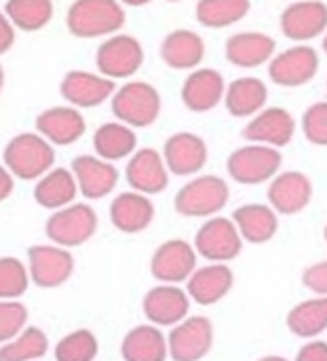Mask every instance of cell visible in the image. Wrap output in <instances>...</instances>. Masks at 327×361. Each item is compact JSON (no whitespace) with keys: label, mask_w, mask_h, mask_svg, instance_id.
Returning a JSON list of instances; mask_svg holds the SVG:
<instances>
[{"label":"cell","mask_w":327,"mask_h":361,"mask_svg":"<svg viewBox=\"0 0 327 361\" xmlns=\"http://www.w3.org/2000/svg\"><path fill=\"white\" fill-rule=\"evenodd\" d=\"M99 218L89 203H72L63 209L51 212L44 222V235L53 245L74 250L85 245L97 233Z\"/></svg>","instance_id":"obj_4"},{"label":"cell","mask_w":327,"mask_h":361,"mask_svg":"<svg viewBox=\"0 0 327 361\" xmlns=\"http://www.w3.org/2000/svg\"><path fill=\"white\" fill-rule=\"evenodd\" d=\"M125 180L135 192L146 197L161 195L169 186V169L163 154L154 148H137L127 159Z\"/></svg>","instance_id":"obj_16"},{"label":"cell","mask_w":327,"mask_h":361,"mask_svg":"<svg viewBox=\"0 0 327 361\" xmlns=\"http://www.w3.org/2000/svg\"><path fill=\"white\" fill-rule=\"evenodd\" d=\"M40 361H42V360H40Z\"/></svg>","instance_id":"obj_50"},{"label":"cell","mask_w":327,"mask_h":361,"mask_svg":"<svg viewBox=\"0 0 327 361\" xmlns=\"http://www.w3.org/2000/svg\"><path fill=\"white\" fill-rule=\"evenodd\" d=\"M163 159L169 169V173L186 178L197 176L209 159L207 144L201 135L192 131H178L169 135L163 144Z\"/></svg>","instance_id":"obj_15"},{"label":"cell","mask_w":327,"mask_h":361,"mask_svg":"<svg viewBox=\"0 0 327 361\" xmlns=\"http://www.w3.org/2000/svg\"><path fill=\"white\" fill-rule=\"evenodd\" d=\"M230 188L220 176H197L186 182L173 199V207L184 218H211L226 207Z\"/></svg>","instance_id":"obj_5"},{"label":"cell","mask_w":327,"mask_h":361,"mask_svg":"<svg viewBox=\"0 0 327 361\" xmlns=\"http://www.w3.org/2000/svg\"><path fill=\"white\" fill-rule=\"evenodd\" d=\"M142 311L146 319L156 328H173L188 317L190 298L180 286L159 283L148 290L142 300Z\"/></svg>","instance_id":"obj_18"},{"label":"cell","mask_w":327,"mask_h":361,"mask_svg":"<svg viewBox=\"0 0 327 361\" xmlns=\"http://www.w3.org/2000/svg\"><path fill=\"white\" fill-rule=\"evenodd\" d=\"M2 89H4V68L0 66V93H2Z\"/></svg>","instance_id":"obj_46"},{"label":"cell","mask_w":327,"mask_h":361,"mask_svg":"<svg viewBox=\"0 0 327 361\" xmlns=\"http://www.w3.org/2000/svg\"><path fill=\"white\" fill-rule=\"evenodd\" d=\"M195 269L197 252L184 239H169L161 243L150 258V273L159 283H184L195 273Z\"/></svg>","instance_id":"obj_12"},{"label":"cell","mask_w":327,"mask_h":361,"mask_svg":"<svg viewBox=\"0 0 327 361\" xmlns=\"http://www.w3.org/2000/svg\"><path fill=\"white\" fill-rule=\"evenodd\" d=\"M116 91V82L99 72L70 70L59 82L61 97L74 108H97L108 102Z\"/></svg>","instance_id":"obj_13"},{"label":"cell","mask_w":327,"mask_h":361,"mask_svg":"<svg viewBox=\"0 0 327 361\" xmlns=\"http://www.w3.org/2000/svg\"><path fill=\"white\" fill-rule=\"evenodd\" d=\"M269 99V87L262 78L256 76H241L226 85L224 93V106L230 116L235 118H247L256 116L260 110H264Z\"/></svg>","instance_id":"obj_28"},{"label":"cell","mask_w":327,"mask_h":361,"mask_svg":"<svg viewBox=\"0 0 327 361\" xmlns=\"http://www.w3.org/2000/svg\"><path fill=\"white\" fill-rule=\"evenodd\" d=\"M288 328L300 338H317L327 330V296L296 305L288 313Z\"/></svg>","instance_id":"obj_32"},{"label":"cell","mask_w":327,"mask_h":361,"mask_svg":"<svg viewBox=\"0 0 327 361\" xmlns=\"http://www.w3.org/2000/svg\"><path fill=\"white\" fill-rule=\"evenodd\" d=\"M154 203L150 201V197L135 192V190H127V192H118L108 209L110 222L118 233L125 235H137L144 233L152 220H154Z\"/></svg>","instance_id":"obj_22"},{"label":"cell","mask_w":327,"mask_h":361,"mask_svg":"<svg viewBox=\"0 0 327 361\" xmlns=\"http://www.w3.org/2000/svg\"><path fill=\"white\" fill-rule=\"evenodd\" d=\"M169 2H180V0H169Z\"/></svg>","instance_id":"obj_49"},{"label":"cell","mask_w":327,"mask_h":361,"mask_svg":"<svg viewBox=\"0 0 327 361\" xmlns=\"http://www.w3.org/2000/svg\"><path fill=\"white\" fill-rule=\"evenodd\" d=\"M296 361H327V343H323V341H313V343L304 345L298 351Z\"/></svg>","instance_id":"obj_41"},{"label":"cell","mask_w":327,"mask_h":361,"mask_svg":"<svg viewBox=\"0 0 327 361\" xmlns=\"http://www.w3.org/2000/svg\"><path fill=\"white\" fill-rule=\"evenodd\" d=\"M266 195L277 214L294 216L309 207L313 199V182L302 171H283L271 180Z\"/></svg>","instance_id":"obj_21"},{"label":"cell","mask_w":327,"mask_h":361,"mask_svg":"<svg viewBox=\"0 0 327 361\" xmlns=\"http://www.w3.org/2000/svg\"><path fill=\"white\" fill-rule=\"evenodd\" d=\"M110 108L116 121L133 129H144L154 125L161 116L163 99L154 85L146 80H129L114 91Z\"/></svg>","instance_id":"obj_3"},{"label":"cell","mask_w":327,"mask_h":361,"mask_svg":"<svg viewBox=\"0 0 327 361\" xmlns=\"http://www.w3.org/2000/svg\"><path fill=\"white\" fill-rule=\"evenodd\" d=\"M123 6H144V4H150L152 0H118Z\"/></svg>","instance_id":"obj_44"},{"label":"cell","mask_w":327,"mask_h":361,"mask_svg":"<svg viewBox=\"0 0 327 361\" xmlns=\"http://www.w3.org/2000/svg\"><path fill=\"white\" fill-rule=\"evenodd\" d=\"M70 169L74 173L78 195H82L87 201H99L114 192L121 178L116 165L99 159L97 154H78Z\"/></svg>","instance_id":"obj_17"},{"label":"cell","mask_w":327,"mask_h":361,"mask_svg":"<svg viewBox=\"0 0 327 361\" xmlns=\"http://www.w3.org/2000/svg\"><path fill=\"white\" fill-rule=\"evenodd\" d=\"M13 190H15V178H13V173L6 169V165L0 163V203L6 201V199L13 195Z\"/></svg>","instance_id":"obj_43"},{"label":"cell","mask_w":327,"mask_h":361,"mask_svg":"<svg viewBox=\"0 0 327 361\" xmlns=\"http://www.w3.org/2000/svg\"><path fill=\"white\" fill-rule=\"evenodd\" d=\"M15 44V25L8 21L4 11H0V55Z\"/></svg>","instance_id":"obj_42"},{"label":"cell","mask_w":327,"mask_h":361,"mask_svg":"<svg viewBox=\"0 0 327 361\" xmlns=\"http://www.w3.org/2000/svg\"><path fill=\"white\" fill-rule=\"evenodd\" d=\"M121 355L125 361H167V336L152 324L135 326L125 334L121 343Z\"/></svg>","instance_id":"obj_30"},{"label":"cell","mask_w":327,"mask_h":361,"mask_svg":"<svg viewBox=\"0 0 327 361\" xmlns=\"http://www.w3.org/2000/svg\"><path fill=\"white\" fill-rule=\"evenodd\" d=\"M283 157L277 148L264 144H247L230 152L226 161L228 176L243 186H256L273 180L281 169Z\"/></svg>","instance_id":"obj_6"},{"label":"cell","mask_w":327,"mask_h":361,"mask_svg":"<svg viewBox=\"0 0 327 361\" xmlns=\"http://www.w3.org/2000/svg\"><path fill=\"white\" fill-rule=\"evenodd\" d=\"M235 283V273L228 264L222 262H209L201 269H195V273L186 281V294L192 302L201 307L218 305Z\"/></svg>","instance_id":"obj_23"},{"label":"cell","mask_w":327,"mask_h":361,"mask_svg":"<svg viewBox=\"0 0 327 361\" xmlns=\"http://www.w3.org/2000/svg\"><path fill=\"white\" fill-rule=\"evenodd\" d=\"M296 121L290 110L281 106H271L260 110L252 121L243 127V137L249 144H264L273 148H283L294 140Z\"/></svg>","instance_id":"obj_19"},{"label":"cell","mask_w":327,"mask_h":361,"mask_svg":"<svg viewBox=\"0 0 327 361\" xmlns=\"http://www.w3.org/2000/svg\"><path fill=\"white\" fill-rule=\"evenodd\" d=\"M258 361H288L285 357H281V355H269V357H262V360Z\"/></svg>","instance_id":"obj_45"},{"label":"cell","mask_w":327,"mask_h":361,"mask_svg":"<svg viewBox=\"0 0 327 361\" xmlns=\"http://www.w3.org/2000/svg\"><path fill=\"white\" fill-rule=\"evenodd\" d=\"M226 82L214 68H195L182 85V102L190 112H209L224 102Z\"/></svg>","instance_id":"obj_24"},{"label":"cell","mask_w":327,"mask_h":361,"mask_svg":"<svg viewBox=\"0 0 327 361\" xmlns=\"http://www.w3.org/2000/svg\"><path fill=\"white\" fill-rule=\"evenodd\" d=\"M252 8L249 0H199L195 15L203 27L222 30L241 21Z\"/></svg>","instance_id":"obj_33"},{"label":"cell","mask_w":327,"mask_h":361,"mask_svg":"<svg viewBox=\"0 0 327 361\" xmlns=\"http://www.w3.org/2000/svg\"><path fill=\"white\" fill-rule=\"evenodd\" d=\"M167 347L173 361H201L214 347L211 322L203 315H188L171 328Z\"/></svg>","instance_id":"obj_11"},{"label":"cell","mask_w":327,"mask_h":361,"mask_svg":"<svg viewBox=\"0 0 327 361\" xmlns=\"http://www.w3.org/2000/svg\"><path fill=\"white\" fill-rule=\"evenodd\" d=\"M302 283L311 292H315L319 296H327V260L326 262H317V264L309 267L302 273Z\"/></svg>","instance_id":"obj_40"},{"label":"cell","mask_w":327,"mask_h":361,"mask_svg":"<svg viewBox=\"0 0 327 361\" xmlns=\"http://www.w3.org/2000/svg\"><path fill=\"white\" fill-rule=\"evenodd\" d=\"M93 150L99 159L110 163L129 159L137 150L135 129L121 121L101 123L93 133Z\"/></svg>","instance_id":"obj_31"},{"label":"cell","mask_w":327,"mask_h":361,"mask_svg":"<svg viewBox=\"0 0 327 361\" xmlns=\"http://www.w3.org/2000/svg\"><path fill=\"white\" fill-rule=\"evenodd\" d=\"M319 72V53L317 49L298 42L269 61V76L275 85L296 89L309 85Z\"/></svg>","instance_id":"obj_9"},{"label":"cell","mask_w":327,"mask_h":361,"mask_svg":"<svg viewBox=\"0 0 327 361\" xmlns=\"http://www.w3.org/2000/svg\"><path fill=\"white\" fill-rule=\"evenodd\" d=\"M302 133L315 146H327V102H315L304 110Z\"/></svg>","instance_id":"obj_39"},{"label":"cell","mask_w":327,"mask_h":361,"mask_svg":"<svg viewBox=\"0 0 327 361\" xmlns=\"http://www.w3.org/2000/svg\"><path fill=\"white\" fill-rule=\"evenodd\" d=\"M277 42L264 32H237L224 44L226 59L237 68H258L273 59Z\"/></svg>","instance_id":"obj_25"},{"label":"cell","mask_w":327,"mask_h":361,"mask_svg":"<svg viewBox=\"0 0 327 361\" xmlns=\"http://www.w3.org/2000/svg\"><path fill=\"white\" fill-rule=\"evenodd\" d=\"M36 131L53 146H72L87 133V121L74 106H51L36 116Z\"/></svg>","instance_id":"obj_20"},{"label":"cell","mask_w":327,"mask_h":361,"mask_svg":"<svg viewBox=\"0 0 327 361\" xmlns=\"http://www.w3.org/2000/svg\"><path fill=\"white\" fill-rule=\"evenodd\" d=\"M142 63H144V47L131 34L116 32L104 38V42L95 51L97 72L110 80L131 78L142 68Z\"/></svg>","instance_id":"obj_8"},{"label":"cell","mask_w":327,"mask_h":361,"mask_svg":"<svg viewBox=\"0 0 327 361\" xmlns=\"http://www.w3.org/2000/svg\"><path fill=\"white\" fill-rule=\"evenodd\" d=\"M30 283V273L23 260L0 256V300H21Z\"/></svg>","instance_id":"obj_37"},{"label":"cell","mask_w":327,"mask_h":361,"mask_svg":"<svg viewBox=\"0 0 327 361\" xmlns=\"http://www.w3.org/2000/svg\"><path fill=\"white\" fill-rule=\"evenodd\" d=\"M25 267L30 273V281L40 290H55L70 281L74 275L76 262L72 250L53 245V243H38L32 245L25 254Z\"/></svg>","instance_id":"obj_7"},{"label":"cell","mask_w":327,"mask_h":361,"mask_svg":"<svg viewBox=\"0 0 327 361\" xmlns=\"http://www.w3.org/2000/svg\"><path fill=\"white\" fill-rule=\"evenodd\" d=\"M97 353H99V341L87 328L68 332L57 341L53 349L55 361H95Z\"/></svg>","instance_id":"obj_36"},{"label":"cell","mask_w":327,"mask_h":361,"mask_svg":"<svg viewBox=\"0 0 327 361\" xmlns=\"http://www.w3.org/2000/svg\"><path fill=\"white\" fill-rule=\"evenodd\" d=\"M233 222L241 239L254 245H262L271 241L279 228L277 212L271 205H262V203H247L237 207L233 214Z\"/></svg>","instance_id":"obj_29"},{"label":"cell","mask_w":327,"mask_h":361,"mask_svg":"<svg viewBox=\"0 0 327 361\" xmlns=\"http://www.w3.org/2000/svg\"><path fill=\"white\" fill-rule=\"evenodd\" d=\"M34 201L49 212L63 209L72 203H76L78 186L74 180V173L70 167H53L34 184Z\"/></svg>","instance_id":"obj_26"},{"label":"cell","mask_w":327,"mask_h":361,"mask_svg":"<svg viewBox=\"0 0 327 361\" xmlns=\"http://www.w3.org/2000/svg\"><path fill=\"white\" fill-rule=\"evenodd\" d=\"M2 163L15 180L36 182L55 167V146L49 144L38 131H23L6 142Z\"/></svg>","instance_id":"obj_1"},{"label":"cell","mask_w":327,"mask_h":361,"mask_svg":"<svg viewBox=\"0 0 327 361\" xmlns=\"http://www.w3.org/2000/svg\"><path fill=\"white\" fill-rule=\"evenodd\" d=\"M125 6L118 0H74L66 11V25L78 38H101L123 30Z\"/></svg>","instance_id":"obj_2"},{"label":"cell","mask_w":327,"mask_h":361,"mask_svg":"<svg viewBox=\"0 0 327 361\" xmlns=\"http://www.w3.org/2000/svg\"><path fill=\"white\" fill-rule=\"evenodd\" d=\"M323 237H326V243H327V226H326V231H323Z\"/></svg>","instance_id":"obj_48"},{"label":"cell","mask_w":327,"mask_h":361,"mask_svg":"<svg viewBox=\"0 0 327 361\" xmlns=\"http://www.w3.org/2000/svg\"><path fill=\"white\" fill-rule=\"evenodd\" d=\"M281 32L294 42H307L327 32V4L323 0H294L279 19Z\"/></svg>","instance_id":"obj_14"},{"label":"cell","mask_w":327,"mask_h":361,"mask_svg":"<svg viewBox=\"0 0 327 361\" xmlns=\"http://www.w3.org/2000/svg\"><path fill=\"white\" fill-rule=\"evenodd\" d=\"M53 0H6L4 15L21 32H38L53 19Z\"/></svg>","instance_id":"obj_35"},{"label":"cell","mask_w":327,"mask_h":361,"mask_svg":"<svg viewBox=\"0 0 327 361\" xmlns=\"http://www.w3.org/2000/svg\"><path fill=\"white\" fill-rule=\"evenodd\" d=\"M321 49H323V53L327 55V32H326V36H323V44H321Z\"/></svg>","instance_id":"obj_47"},{"label":"cell","mask_w":327,"mask_h":361,"mask_svg":"<svg viewBox=\"0 0 327 361\" xmlns=\"http://www.w3.org/2000/svg\"><path fill=\"white\" fill-rule=\"evenodd\" d=\"M161 59L173 70H195L205 59V40L192 30H173L161 42Z\"/></svg>","instance_id":"obj_27"},{"label":"cell","mask_w":327,"mask_h":361,"mask_svg":"<svg viewBox=\"0 0 327 361\" xmlns=\"http://www.w3.org/2000/svg\"><path fill=\"white\" fill-rule=\"evenodd\" d=\"M192 247H195L197 256H201L209 262L226 264L241 254L243 239L233 220L214 216L197 231Z\"/></svg>","instance_id":"obj_10"},{"label":"cell","mask_w":327,"mask_h":361,"mask_svg":"<svg viewBox=\"0 0 327 361\" xmlns=\"http://www.w3.org/2000/svg\"><path fill=\"white\" fill-rule=\"evenodd\" d=\"M27 307L21 300H0V345L15 338L27 326Z\"/></svg>","instance_id":"obj_38"},{"label":"cell","mask_w":327,"mask_h":361,"mask_svg":"<svg viewBox=\"0 0 327 361\" xmlns=\"http://www.w3.org/2000/svg\"><path fill=\"white\" fill-rule=\"evenodd\" d=\"M49 336L36 326H25L15 338L0 345V361H40L49 353Z\"/></svg>","instance_id":"obj_34"}]
</instances>
